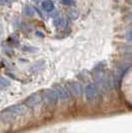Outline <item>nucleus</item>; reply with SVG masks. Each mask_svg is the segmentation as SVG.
Listing matches in <instances>:
<instances>
[{
    "mask_svg": "<svg viewBox=\"0 0 132 133\" xmlns=\"http://www.w3.org/2000/svg\"><path fill=\"white\" fill-rule=\"evenodd\" d=\"M22 50L24 52H28V53H37L39 51L38 48L36 47H29V46H24L22 47Z\"/></svg>",
    "mask_w": 132,
    "mask_h": 133,
    "instance_id": "f8f14e48",
    "label": "nucleus"
},
{
    "mask_svg": "<svg viewBox=\"0 0 132 133\" xmlns=\"http://www.w3.org/2000/svg\"><path fill=\"white\" fill-rule=\"evenodd\" d=\"M10 1L9 0H0V6H6L9 5Z\"/></svg>",
    "mask_w": 132,
    "mask_h": 133,
    "instance_id": "2eb2a0df",
    "label": "nucleus"
},
{
    "mask_svg": "<svg viewBox=\"0 0 132 133\" xmlns=\"http://www.w3.org/2000/svg\"><path fill=\"white\" fill-rule=\"evenodd\" d=\"M55 90L58 95V98H60L61 100H68L70 98V92L64 87L58 85V87H56Z\"/></svg>",
    "mask_w": 132,
    "mask_h": 133,
    "instance_id": "423d86ee",
    "label": "nucleus"
},
{
    "mask_svg": "<svg viewBox=\"0 0 132 133\" xmlns=\"http://www.w3.org/2000/svg\"><path fill=\"white\" fill-rule=\"evenodd\" d=\"M36 35H37V36H40V37H43V35L40 33V32H37V33H36Z\"/></svg>",
    "mask_w": 132,
    "mask_h": 133,
    "instance_id": "f3484780",
    "label": "nucleus"
},
{
    "mask_svg": "<svg viewBox=\"0 0 132 133\" xmlns=\"http://www.w3.org/2000/svg\"><path fill=\"white\" fill-rule=\"evenodd\" d=\"M2 32H3V29H2V25L0 24V36L2 35Z\"/></svg>",
    "mask_w": 132,
    "mask_h": 133,
    "instance_id": "dca6fc26",
    "label": "nucleus"
},
{
    "mask_svg": "<svg viewBox=\"0 0 132 133\" xmlns=\"http://www.w3.org/2000/svg\"><path fill=\"white\" fill-rule=\"evenodd\" d=\"M98 89L94 83H89L85 88V97L88 101H94L98 97Z\"/></svg>",
    "mask_w": 132,
    "mask_h": 133,
    "instance_id": "f257e3e1",
    "label": "nucleus"
},
{
    "mask_svg": "<svg viewBox=\"0 0 132 133\" xmlns=\"http://www.w3.org/2000/svg\"><path fill=\"white\" fill-rule=\"evenodd\" d=\"M10 85V81L5 78H0V89H5Z\"/></svg>",
    "mask_w": 132,
    "mask_h": 133,
    "instance_id": "9b49d317",
    "label": "nucleus"
},
{
    "mask_svg": "<svg viewBox=\"0 0 132 133\" xmlns=\"http://www.w3.org/2000/svg\"><path fill=\"white\" fill-rule=\"evenodd\" d=\"M53 24H54V26L57 28H63V27H65V25H66V20H65L64 17L58 16L54 19Z\"/></svg>",
    "mask_w": 132,
    "mask_h": 133,
    "instance_id": "6e6552de",
    "label": "nucleus"
},
{
    "mask_svg": "<svg viewBox=\"0 0 132 133\" xmlns=\"http://www.w3.org/2000/svg\"><path fill=\"white\" fill-rule=\"evenodd\" d=\"M34 1H40V0H34Z\"/></svg>",
    "mask_w": 132,
    "mask_h": 133,
    "instance_id": "a211bd4d",
    "label": "nucleus"
},
{
    "mask_svg": "<svg viewBox=\"0 0 132 133\" xmlns=\"http://www.w3.org/2000/svg\"><path fill=\"white\" fill-rule=\"evenodd\" d=\"M41 102H42V96L39 94H31V95L28 96L27 98H26V100H25L26 105H28L29 107H35V106L39 105Z\"/></svg>",
    "mask_w": 132,
    "mask_h": 133,
    "instance_id": "20e7f679",
    "label": "nucleus"
},
{
    "mask_svg": "<svg viewBox=\"0 0 132 133\" xmlns=\"http://www.w3.org/2000/svg\"><path fill=\"white\" fill-rule=\"evenodd\" d=\"M4 112H10L14 115H24L27 113V106L25 104H15L7 107Z\"/></svg>",
    "mask_w": 132,
    "mask_h": 133,
    "instance_id": "f03ea898",
    "label": "nucleus"
},
{
    "mask_svg": "<svg viewBox=\"0 0 132 133\" xmlns=\"http://www.w3.org/2000/svg\"><path fill=\"white\" fill-rule=\"evenodd\" d=\"M1 117H2V119L4 121H13V120H15V115L10 113V112H4Z\"/></svg>",
    "mask_w": 132,
    "mask_h": 133,
    "instance_id": "1a4fd4ad",
    "label": "nucleus"
},
{
    "mask_svg": "<svg viewBox=\"0 0 132 133\" xmlns=\"http://www.w3.org/2000/svg\"><path fill=\"white\" fill-rule=\"evenodd\" d=\"M61 3L65 6H74L75 5V0H62Z\"/></svg>",
    "mask_w": 132,
    "mask_h": 133,
    "instance_id": "ddd939ff",
    "label": "nucleus"
},
{
    "mask_svg": "<svg viewBox=\"0 0 132 133\" xmlns=\"http://www.w3.org/2000/svg\"><path fill=\"white\" fill-rule=\"evenodd\" d=\"M69 89L71 94L75 96V97H81L83 94V88L77 82H72L69 83Z\"/></svg>",
    "mask_w": 132,
    "mask_h": 133,
    "instance_id": "39448f33",
    "label": "nucleus"
},
{
    "mask_svg": "<svg viewBox=\"0 0 132 133\" xmlns=\"http://www.w3.org/2000/svg\"><path fill=\"white\" fill-rule=\"evenodd\" d=\"M125 38L127 39V41H131L132 37H131V30H128L126 32V35H125Z\"/></svg>",
    "mask_w": 132,
    "mask_h": 133,
    "instance_id": "4468645a",
    "label": "nucleus"
},
{
    "mask_svg": "<svg viewBox=\"0 0 132 133\" xmlns=\"http://www.w3.org/2000/svg\"><path fill=\"white\" fill-rule=\"evenodd\" d=\"M41 5H42V8L47 12H51L55 9V5L52 0H43Z\"/></svg>",
    "mask_w": 132,
    "mask_h": 133,
    "instance_id": "0eeeda50",
    "label": "nucleus"
},
{
    "mask_svg": "<svg viewBox=\"0 0 132 133\" xmlns=\"http://www.w3.org/2000/svg\"><path fill=\"white\" fill-rule=\"evenodd\" d=\"M58 95L55 89H47L45 91V101L50 104V105H54L58 102Z\"/></svg>",
    "mask_w": 132,
    "mask_h": 133,
    "instance_id": "7ed1b4c3",
    "label": "nucleus"
},
{
    "mask_svg": "<svg viewBox=\"0 0 132 133\" xmlns=\"http://www.w3.org/2000/svg\"><path fill=\"white\" fill-rule=\"evenodd\" d=\"M23 13L28 17H33L34 15H35L34 9L32 7H30V6H26V7L23 9Z\"/></svg>",
    "mask_w": 132,
    "mask_h": 133,
    "instance_id": "9d476101",
    "label": "nucleus"
}]
</instances>
